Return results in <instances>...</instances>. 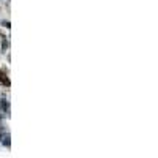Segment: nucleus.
I'll return each instance as SVG.
<instances>
[{
  "instance_id": "obj_1",
  "label": "nucleus",
  "mask_w": 158,
  "mask_h": 158,
  "mask_svg": "<svg viewBox=\"0 0 158 158\" xmlns=\"http://www.w3.org/2000/svg\"><path fill=\"white\" fill-rule=\"evenodd\" d=\"M0 138H2V144H3V146H10V135L8 133H2Z\"/></svg>"
},
{
  "instance_id": "obj_2",
  "label": "nucleus",
  "mask_w": 158,
  "mask_h": 158,
  "mask_svg": "<svg viewBox=\"0 0 158 158\" xmlns=\"http://www.w3.org/2000/svg\"><path fill=\"white\" fill-rule=\"evenodd\" d=\"M0 81H2V82H3V84H6V85H8V84H10V82H8V79H6V77H5V74H3V73H2V71H0Z\"/></svg>"
}]
</instances>
